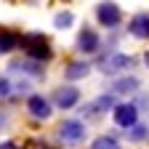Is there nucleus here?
Listing matches in <instances>:
<instances>
[{
  "mask_svg": "<svg viewBox=\"0 0 149 149\" xmlns=\"http://www.w3.org/2000/svg\"><path fill=\"white\" fill-rule=\"evenodd\" d=\"M22 48L27 51V56L32 61H45V59H51V48H48V40L43 35H27V37H22Z\"/></svg>",
  "mask_w": 149,
  "mask_h": 149,
  "instance_id": "nucleus-1",
  "label": "nucleus"
},
{
  "mask_svg": "<svg viewBox=\"0 0 149 149\" xmlns=\"http://www.w3.org/2000/svg\"><path fill=\"white\" fill-rule=\"evenodd\" d=\"M59 136H61V141L64 144H80L83 139H85V125L83 123H77V120H67L61 128H59Z\"/></svg>",
  "mask_w": 149,
  "mask_h": 149,
  "instance_id": "nucleus-2",
  "label": "nucleus"
},
{
  "mask_svg": "<svg viewBox=\"0 0 149 149\" xmlns=\"http://www.w3.org/2000/svg\"><path fill=\"white\" fill-rule=\"evenodd\" d=\"M96 16H99V22L104 24V27H117L120 24V8L112 3V0H104V3L96 8Z\"/></svg>",
  "mask_w": 149,
  "mask_h": 149,
  "instance_id": "nucleus-3",
  "label": "nucleus"
},
{
  "mask_svg": "<svg viewBox=\"0 0 149 149\" xmlns=\"http://www.w3.org/2000/svg\"><path fill=\"white\" fill-rule=\"evenodd\" d=\"M139 120V109L133 104H117L115 107V123L120 128H133Z\"/></svg>",
  "mask_w": 149,
  "mask_h": 149,
  "instance_id": "nucleus-4",
  "label": "nucleus"
},
{
  "mask_svg": "<svg viewBox=\"0 0 149 149\" xmlns=\"http://www.w3.org/2000/svg\"><path fill=\"white\" fill-rule=\"evenodd\" d=\"M53 101H56V107L69 109V107H74V104L80 101V91L72 88V85H64V88H59V91L53 93Z\"/></svg>",
  "mask_w": 149,
  "mask_h": 149,
  "instance_id": "nucleus-5",
  "label": "nucleus"
},
{
  "mask_svg": "<svg viewBox=\"0 0 149 149\" xmlns=\"http://www.w3.org/2000/svg\"><path fill=\"white\" fill-rule=\"evenodd\" d=\"M125 67H130V56H125V53H115V56H109V59L101 61V72L104 74H115V72H120Z\"/></svg>",
  "mask_w": 149,
  "mask_h": 149,
  "instance_id": "nucleus-6",
  "label": "nucleus"
},
{
  "mask_svg": "<svg viewBox=\"0 0 149 149\" xmlns=\"http://www.w3.org/2000/svg\"><path fill=\"white\" fill-rule=\"evenodd\" d=\"M27 109L32 112V115H35L37 120H45V117H51V104H48V99H43V96H29Z\"/></svg>",
  "mask_w": 149,
  "mask_h": 149,
  "instance_id": "nucleus-7",
  "label": "nucleus"
},
{
  "mask_svg": "<svg viewBox=\"0 0 149 149\" xmlns=\"http://www.w3.org/2000/svg\"><path fill=\"white\" fill-rule=\"evenodd\" d=\"M130 35L133 37H149V13H139L130 19V24H128Z\"/></svg>",
  "mask_w": 149,
  "mask_h": 149,
  "instance_id": "nucleus-8",
  "label": "nucleus"
},
{
  "mask_svg": "<svg viewBox=\"0 0 149 149\" xmlns=\"http://www.w3.org/2000/svg\"><path fill=\"white\" fill-rule=\"evenodd\" d=\"M77 48H80L83 53H93V51L99 48V37H96V32H93V29H83L80 37H77Z\"/></svg>",
  "mask_w": 149,
  "mask_h": 149,
  "instance_id": "nucleus-9",
  "label": "nucleus"
},
{
  "mask_svg": "<svg viewBox=\"0 0 149 149\" xmlns=\"http://www.w3.org/2000/svg\"><path fill=\"white\" fill-rule=\"evenodd\" d=\"M112 91L115 93H133V91H139V80L136 77H120L112 83Z\"/></svg>",
  "mask_w": 149,
  "mask_h": 149,
  "instance_id": "nucleus-10",
  "label": "nucleus"
},
{
  "mask_svg": "<svg viewBox=\"0 0 149 149\" xmlns=\"http://www.w3.org/2000/svg\"><path fill=\"white\" fill-rule=\"evenodd\" d=\"M91 72V67L85 64V61H74V64H69L67 67V80H77V77H85V74Z\"/></svg>",
  "mask_w": 149,
  "mask_h": 149,
  "instance_id": "nucleus-11",
  "label": "nucleus"
},
{
  "mask_svg": "<svg viewBox=\"0 0 149 149\" xmlns=\"http://www.w3.org/2000/svg\"><path fill=\"white\" fill-rule=\"evenodd\" d=\"M19 43V37L13 35V32H8V29H0V53H8L13 45Z\"/></svg>",
  "mask_w": 149,
  "mask_h": 149,
  "instance_id": "nucleus-12",
  "label": "nucleus"
},
{
  "mask_svg": "<svg viewBox=\"0 0 149 149\" xmlns=\"http://www.w3.org/2000/svg\"><path fill=\"white\" fill-rule=\"evenodd\" d=\"M91 149H120V144L112 139V136H99L96 141L91 144Z\"/></svg>",
  "mask_w": 149,
  "mask_h": 149,
  "instance_id": "nucleus-13",
  "label": "nucleus"
},
{
  "mask_svg": "<svg viewBox=\"0 0 149 149\" xmlns=\"http://www.w3.org/2000/svg\"><path fill=\"white\" fill-rule=\"evenodd\" d=\"M11 69H24V72H32V74H43V67H37V64H22V61H13Z\"/></svg>",
  "mask_w": 149,
  "mask_h": 149,
  "instance_id": "nucleus-14",
  "label": "nucleus"
},
{
  "mask_svg": "<svg viewBox=\"0 0 149 149\" xmlns=\"http://www.w3.org/2000/svg\"><path fill=\"white\" fill-rule=\"evenodd\" d=\"M69 24H72V13H69V11H64V13L56 16V27H59V29H67Z\"/></svg>",
  "mask_w": 149,
  "mask_h": 149,
  "instance_id": "nucleus-15",
  "label": "nucleus"
},
{
  "mask_svg": "<svg viewBox=\"0 0 149 149\" xmlns=\"http://www.w3.org/2000/svg\"><path fill=\"white\" fill-rule=\"evenodd\" d=\"M115 107V99L112 96H101V99H96V104H93V109H112Z\"/></svg>",
  "mask_w": 149,
  "mask_h": 149,
  "instance_id": "nucleus-16",
  "label": "nucleus"
},
{
  "mask_svg": "<svg viewBox=\"0 0 149 149\" xmlns=\"http://www.w3.org/2000/svg\"><path fill=\"white\" fill-rule=\"evenodd\" d=\"M11 91V85H8V80L6 77H0V96H6V93Z\"/></svg>",
  "mask_w": 149,
  "mask_h": 149,
  "instance_id": "nucleus-17",
  "label": "nucleus"
},
{
  "mask_svg": "<svg viewBox=\"0 0 149 149\" xmlns=\"http://www.w3.org/2000/svg\"><path fill=\"white\" fill-rule=\"evenodd\" d=\"M144 136H146L144 128H133V133H130V139H144Z\"/></svg>",
  "mask_w": 149,
  "mask_h": 149,
  "instance_id": "nucleus-18",
  "label": "nucleus"
},
{
  "mask_svg": "<svg viewBox=\"0 0 149 149\" xmlns=\"http://www.w3.org/2000/svg\"><path fill=\"white\" fill-rule=\"evenodd\" d=\"M0 149H19V146H16L13 141H6V144H0Z\"/></svg>",
  "mask_w": 149,
  "mask_h": 149,
  "instance_id": "nucleus-19",
  "label": "nucleus"
},
{
  "mask_svg": "<svg viewBox=\"0 0 149 149\" xmlns=\"http://www.w3.org/2000/svg\"><path fill=\"white\" fill-rule=\"evenodd\" d=\"M146 67H149V53H146Z\"/></svg>",
  "mask_w": 149,
  "mask_h": 149,
  "instance_id": "nucleus-20",
  "label": "nucleus"
}]
</instances>
